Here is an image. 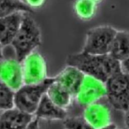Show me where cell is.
Masks as SVG:
<instances>
[{
    "instance_id": "6da1fadb",
    "label": "cell",
    "mask_w": 129,
    "mask_h": 129,
    "mask_svg": "<svg viewBox=\"0 0 129 129\" xmlns=\"http://www.w3.org/2000/svg\"><path fill=\"white\" fill-rule=\"evenodd\" d=\"M67 63L104 83L111 76L120 72L119 62L108 54H94L82 51L69 55Z\"/></svg>"
},
{
    "instance_id": "7a4b0ae2",
    "label": "cell",
    "mask_w": 129,
    "mask_h": 129,
    "mask_svg": "<svg viewBox=\"0 0 129 129\" xmlns=\"http://www.w3.org/2000/svg\"><path fill=\"white\" fill-rule=\"evenodd\" d=\"M40 28L29 13H24L19 30L10 45L13 48L16 58L21 62L35 51L41 43Z\"/></svg>"
},
{
    "instance_id": "3957f363",
    "label": "cell",
    "mask_w": 129,
    "mask_h": 129,
    "mask_svg": "<svg viewBox=\"0 0 129 129\" xmlns=\"http://www.w3.org/2000/svg\"><path fill=\"white\" fill-rule=\"evenodd\" d=\"M53 78H47L44 82L34 85L23 84L14 92V107L21 111L34 114Z\"/></svg>"
},
{
    "instance_id": "277c9868",
    "label": "cell",
    "mask_w": 129,
    "mask_h": 129,
    "mask_svg": "<svg viewBox=\"0 0 129 129\" xmlns=\"http://www.w3.org/2000/svg\"><path fill=\"white\" fill-rule=\"evenodd\" d=\"M106 99L113 109L125 113L128 110V75L118 72L105 82Z\"/></svg>"
},
{
    "instance_id": "5b68a950",
    "label": "cell",
    "mask_w": 129,
    "mask_h": 129,
    "mask_svg": "<svg viewBox=\"0 0 129 129\" xmlns=\"http://www.w3.org/2000/svg\"><path fill=\"white\" fill-rule=\"evenodd\" d=\"M117 30L110 26L93 28L86 33L83 51L94 54H108Z\"/></svg>"
},
{
    "instance_id": "8992f818",
    "label": "cell",
    "mask_w": 129,
    "mask_h": 129,
    "mask_svg": "<svg viewBox=\"0 0 129 129\" xmlns=\"http://www.w3.org/2000/svg\"><path fill=\"white\" fill-rule=\"evenodd\" d=\"M106 94L104 82L85 75L74 97L73 102L83 108L89 104L105 98Z\"/></svg>"
},
{
    "instance_id": "52a82bcc",
    "label": "cell",
    "mask_w": 129,
    "mask_h": 129,
    "mask_svg": "<svg viewBox=\"0 0 129 129\" xmlns=\"http://www.w3.org/2000/svg\"><path fill=\"white\" fill-rule=\"evenodd\" d=\"M24 84L34 85L44 82L47 76V65L44 57L38 52L34 51L21 62Z\"/></svg>"
},
{
    "instance_id": "ba28073f",
    "label": "cell",
    "mask_w": 129,
    "mask_h": 129,
    "mask_svg": "<svg viewBox=\"0 0 129 129\" xmlns=\"http://www.w3.org/2000/svg\"><path fill=\"white\" fill-rule=\"evenodd\" d=\"M112 109L104 98L83 108L81 115L93 129H99L113 123Z\"/></svg>"
},
{
    "instance_id": "9c48e42d",
    "label": "cell",
    "mask_w": 129,
    "mask_h": 129,
    "mask_svg": "<svg viewBox=\"0 0 129 129\" xmlns=\"http://www.w3.org/2000/svg\"><path fill=\"white\" fill-rule=\"evenodd\" d=\"M0 80L14 92L23 84L21 62L16 58H3L0 59Z\"/></svg>"
},
{
    "instance_id": "30bf717a",
    "label": "cell",
    "mask_w": 129,
    "mask_h": 129,
    "mask_svg": "<svg viewBox=\"0 0 129 129\" xmlns=\"http://www.w3.org/2000/svg\"><path fill=\"white\" fill-rule=\"evenodd\" d=\"M34 117L14 107L3 110L0 114V129H25Z\"/></svg>"
},
{
    "instance_id": "8fae6325",
    "label": "cell",
    "mask_w": 129,
    "mask_h": 129,
    "mask_svg": "<svg viewBox=\"0 0 129 129\" xmlns=\"http://www.w3.org/2000/svg\"><path fill=\"white\" fill-rule=\"evenodd\" d=\"M24 12H17L0 18V43L11 45L20 27Z\"/></svg>"
},
{
    "instance_id": "7c38bea8",
    "label": "cell",
    "mask_w": 129,
    "mask_h": 129,
    "mask_svg": "<svg viewBox=\"0 0 129 129\" xmlns=\"http://www.w3.org/2000/svg\"><path fill=\"white\" fill-rule=\"evenodd\" d=\"M84 75L77 68L68 65L53 78L54 81L68 91L74 99Z\"/></svg>"
},
{
    "instance_id": "4fadbf2b",
    "label": "cell",
    "mask_w": 129,
    "mask_h": 129,
    "mask_svg": "<svg viewBox=\"0 0 129 129\" xmlns=\"http://www.w3.org/2000/svg\"><path fill=\"white\" fill-rule=\"evenodd\" d=\"M68 116V111L54 104L46 94L41 99L34 114V116L38 119L63 120Z\"/></svg>"
},
{
    "instance_id": "5bb4252c",
    "label": "cell",
    "mask_w": 129,
    "mask_h": 129,
    "mask_svg": "<svg viewBox=\"0 0 129 129\" xmlns=\"http://www.w3.org/2000/svg\"><path fill=\"white\" fill-rule=\"evenodd\" d=\"M108 54L118 61L128 59L129 35L127 31H117L112 41Z\"/></svg>"
},
{
    "instance_id": "9a60e30c",
    "label": "cell",
    "mask_w": 129,
    "mask_h": 129,
    "mask_svg": "<svg viewBox=\"0 0 129 129\" xmlns=\"http://www.w3.org/2000/svg\"><path fill=\"white\" fill-rule=\"evenodd\" d=\"M48 99L59 107L68 111L73 103V97L62 87L54 80L46 90Z\"/></svg>"
},
{
    "instance_id": "2e32d148",
    "label": "cell",
    "mask_w": 129,
    "mask_h": 129,
    "mask_svg": "<svg viewBox=\"0 0 129 129\" xmlns=\"http://www.w3.org/2000/svg\"><path fill=\"white\" fill-rule=\"evenodd\" d=\"M73 9L78 18L83 21H89L96 15L97 4L91 0H76Z\"/></svg>"
},
{
    "instance_id": "e0dca14e",
    "label": "cell",
    "mask_w": 129,
    "mask_h": 129,
    "mask_svg": "<svg viewBox=\"0 0 129 129\" xmlns=\"http://www.w3.org/2000/svg\"><path fill=\"white\" fill-rule=\"evenodd\" d=\"M17 12L31 13L33 10L22 0H0V18Z\"/></svg>"
},
{
    "instance_id": "ac0fdd59",
    "label": "cell",
    "mask_w": 129,
    "mask_h": 129,
    "mask_svg": "<svg viewBox=\"0 0 129 129\" xmlns=\"http://www.w3.org/2000/svg\"><path fill=\"white\" fill-rule=\"evenodd\" d=\"M14 92L0 80V110L14 107Z\"/></svg>"
},
{
    "instance_id": "d6986e66",
    "label": "cell",
    "mask_w": 129,
    "mask_h": 129,
    "mask_svg": "<svg viewBox=\"0 0 129 129\" xmlns=\"http://www.w3.org/2000/svg\"><path fill=\"white\" fill-rule=\"evenodd\" d=\"M63 121L66 129H93L81 115L68 116Z\"/></svg>"
},
{
    "instance_id": "ffe728a7",
    "label": "cell",
    "mask_w": 129,
    "mask_h": 129,
    "mask_svg": "<svg viewBox=\"0 0 129 129\" xmlns=\"http://www.w3.org/2000/svg\"><path fill=\"white\" fill-rule=\"evenodd\" d=\"M45 2L46 0H25V3L33 10L42 7Z\"/></svg>"
},
{
    "instance_id": "44dd1931",
    "label": "cell",
    "mask_w": 129,
    "mask_h": 129,
    "mask_svg": "<svg viewBox=\"0 0 129 129\" xmlns=\"http://www.w3.org/2000/svg\"><path fill=\"white\" fill-rule=\"evenodd\" d=\"M119 62V69L121 73L128 75V59Z\"/></svg>"
},
{
    "instance_id": "7402d4cb",
    "label": "cell",
    "mask_w": 129,
    "mask_h": 129,
    "mask_svg": "<svg viewBox=\"0 0 129 129\" xmlns=\"http://www.w3.org/2000/svg\"><path fill=\"white\" fill-rule=\"evenodd\" d=\"M39 121V119L34 117L33 119L29 123L25 129H40Z\"/></svg>"
},
{
    "instance_id": "603a6c76",
    "label": "cell",
    "mask_w": 129,
    "mask_h": 129,
    "mask_svg": "<svg viewBox=\"0 0 129 129\" xmlns=\"http://www.w3.org/2000/svg\"><path fill=\"white\" fill-rule=\"evenodd\" d=\"M117 125L115 123H112L107 126H106L105 127H103L99 129H117Z\"/></svg>"
},
{
    "instance_id": "cb8c5ba5",
    "label": "cell",
    "mask_w": 129,
    "mask_h": 129,
    "mask_svg": "<svg viewBox=\"0 0 129 129\" xmlns=\"http://www.w3.org/2000/svg\"><path fill=\"white\" fill-rule=\"evenodd\" d=\"M3 46L0 43V59L3 58L4 57V54H3Z\"/></svg>"
},
{
    "instance_id": "d4e9b609",
    "label": "cell",
    "mask_w": 129,
    "mask_h": 129,
    "mask_svg": "<svg viewBox=\"0 0 129 129\" xmlns=\"http://www.w3.org/2000/svg\"><path fill=\"white\" fill-rule=\"evenodd\" d=\"M91 1H92V2H94L95 3H96V4H97L98 3H99L101 2H102L103 0H91Z\"/></svg>"
},
{
    "instance_id": "484cf974",
    "label": "cell",
    "mask_w": 129,
    "mask_h": 129,
    "mask_svg": "<svg viewBox=\"0 0 129 129\" xmlns=\"http://www.w3.org/2000/svg\"><path fill=\"white\" fill-rule=\"evenodd\" d=\"M117 129H118V128H117Z\"/></svg>"
}]
</instances>
